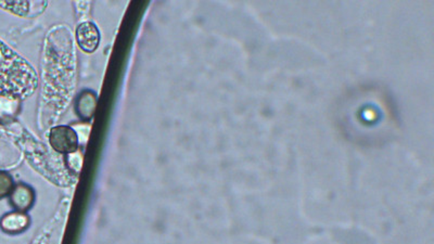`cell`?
<instances>
[{
  "instance_id": "obj_1",
  "label": "cell",
  "mask_w": 434,
  "mask_h": 244,
  "mask_svg": "<svg viewBox=\"0 0 434 244\" xmlns=\"http://www.w3.org/2000/svg\"><path fill=\"white\" fill-rule=\"evenodd\" d=\"M50 145L57 152L70 154L79 150V136L68 126L53 127L49 135Z\"/></svg>"
},
{
  "instance_id": "obj_2",
  "label": "cell",
  "mask_w": 434,
  "mask_h": 244,
  "mask_svg": "<svg viewBox=\"0 0 434 244\" xmlns=\"http://www.w3.org/2000/svg\"><path fill=\"white\" fill-rule=\"evenodd\" d=\"M76 40L83 51L87 53H94L99 46V29L92 22H84L76 29Z\"/></svg>"
},
{
  "instance_id": "obj_3",
  "label": "cell",
  "mask_w": 434,
  "mask_h": 244,
  "mask_svg": "<svg viewBox=\"0 0 434 244\" xmlns=\"http://www.w3.org/2000/svg\"><path fill=\"white\" fill-rule=\"evenodd\" d=\"M29 225H31L29 216L27 213L18 212V211L7 213L0 218V229L5 234H10V236L22 234L29 228Z\"/></svg>"
},
{
  "instance_id": "obj_4",
  "label": "cell",
  "mask_w": 434,
  "mask_h": 244,
  "mask_svg": "<svg viewBox=\"0 0 434 244\" xmlns=\"http://www.w3.org/2000/svg\"><path fill=\"white\" fill-rule=\"evenodd\" d=\"M9 197L11 206L18 212L27 213L34 205V190L31 186L23 182L14 185V188Z\"/></svg>"
},
{
  "instance_id": "obj_5",
  "label": "cell",
  "mask_w": 434,
  "mask_h": 244,
  "mask_svg": "<svg viewBox=\"0 0 434 244\" xmlns=\"http://www.w3.org/2000/svg\"><path fill=\"white\" fill-rule=\"evenodd\" d=\"M21 111V98L0 94V124L11 123Z\"/></svg>"
},
{
  "instance_id": "obj_6",
  "label": "cell",
  "mask_w": 434,
  "mask_h": 244,
  "mask_svg": "<svg viewBox=\"0 0 434 244\" xmlns=\"http://www.w3.org/2000/svg\"><path fill=\"white\" fill-rule=\"evenodd\" d=\"M97 105V97L90 90L81 92L76 101V113L84 121H88L94 116Z\"/></svg>"
},
{
  "instance_id": "obj_7",
  "label": "cell",
  "mask_w": 434,
  "mask_h": 244,
  "mask_svg": "<svg viewBox=\"0 0 434 244\" xmlns=\"http://www.w3.org/2000/svg\"><path fill=\"white\" fill-rule=\"evenodd\" d=\"M14 188V181L10 174L7 172H0V200L10 195Z\"/></svg>"
},
{
  "instance_id": "obj_8",
  "label": "cell",
  "mask_w": 434,
  "mask_h": 244,
  "mask_svg": "<svg viewBox=\"0 0 434 244\" xmlns=\"http://www.w3.org/2000/svg\"><path fill=\"white\" fill-rule=\"evenodd\" d=\"M83 157H81V151H75V152L70 153L68 154V167L73 168L74 172H76L75 167L77 168V172L81 170V161H83Z\"/></svg>"
}]
</instances>
